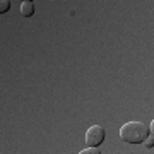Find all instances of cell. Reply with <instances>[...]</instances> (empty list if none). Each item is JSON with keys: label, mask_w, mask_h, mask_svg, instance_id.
I'll use <instances>...</instances> for the list:
<instances>
[{"label": "cell", "mask_w": 154, "mask_h": 154, "mask_svg": "<svg viewBox=\"0 0 154 154\" xmlns=\"http://www.w3.org/2000/svg\"><path fill=\"white\" fill-rule=\"evenodd\" d=\"M149 132H151V137H154V120L151 122V125H149Z\"/></svg>", "instance_id": "cell-7"}, {"label": "cell", "mask_w": 154, "mask_h": 154, "mask_svg": "<svg viewBox=\"0 0 154 154\" xmlns=\"http://www.w3.org/2000/svg\"><path fill=\"white\" fill-rule=\"evenodd\" d=\"M106 137V132L105 128L101 125H93L88 128V132H86V144H88L89 147H98L103 144Z\"/></svg>", "instance_id": "cell-2"}, {"label": "cell", "mask_w": 154, "mask_h": 154, "mask_svg": "<svg viewBox=\"0 0 154 154\" xmlns=\"http://www.w3.org/2000/svg\"><path fill=\"white\" fill-rule=\"evenodd\" d=\"M144 146L147 149H151V147H154V137H147L146 140H144Z\"/></svg>", "instance_id": "cell-6"}, {"label": "cell", "mask_w": 154, "mask_h": 154, "mask_svg": "<svg viewBox=\"0 0 154 154\" xmlns=\"http://www.w3.org/2000/svg\"><path fill=\"white\" fill-rule=\"evenodd\" d=\"M9 9H11V2H9V0H2V2H0V12L4 14V12H7Z\"/></svg>", "instance_id": "cell-4"}, {"label": "cell", "mask_w": 154, "mask_h": 154, "mask_svg": "<svg viewBox=\"0 0 154 154\" xmlns=\"http://www.w3.org/2000/svg\"><path fill=\"white\" fill-rule=\"evenodd\" d=\"M149 127H146L142 122H127L120 128V139L128 144H140L147 139Z\"/></svg>", "instance_id": "cell-1"}, {"label": "cell", "mask_w": 154, "mask_h": 154, "mask_svg": "<svg viewBox=\"0 0 154 154\" xmlns=\"http://www.w3.org/2000/svg\"><path fill=\"white\" fill-rule=\"evenodd\" d=\"M21 14H22L24 17H31V16H33V14H34V4H33V2H29V0L22 2Z\"/></svg>", "instance_id": "cell-3"}, {"label": "cell", "mask_w": 154, "mask_h": 154, "mask_svg": "<svg viewBox=\"0 0 154 154\" xmlns=\"http://www.w3.org/2000/svg\"><path fill=\"white\" fill-rule=\"evenodd\" d=\"M79 154H101V151L98 147H88V149H84V151H81Z\"/></svg>", "instance_id": "cell-5"}]
</instances>
